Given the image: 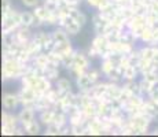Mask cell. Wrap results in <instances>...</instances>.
<instances>
[{
    "label": "cell",
    "mask_w": 158,
    "mask_h": 137,
    "mask_svg": "<svg viewBox=\"0 0 158 137\" xmlns=\"http://www.w3.org/2000/svg\"><path fill=\"white\" fill-rule=\"evenodd\" d=\"M23 3H26L28 6H33L35 3H37V0H23Z\"/></svg>",
    "instance_id": "1"
}]
</instances>
